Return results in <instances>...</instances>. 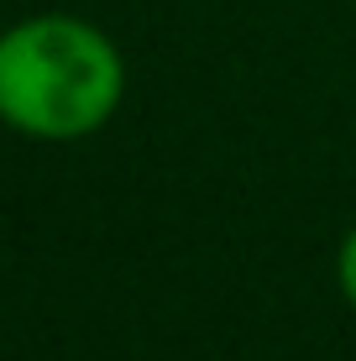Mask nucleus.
<instances>
[{
    "mask_svg": "<svg viewBox=\"0 0 356 361\" xmlns=\"http://www.w3.org/2000/svg\"><path fill=\"white\" fill-rule=\"evenodd\" d=\"M126 58L94 21L32 16L0 32V121L32 142H79L121 110Z\"/></svg>",
    "mask_w": 356,
    "mask_h": 361,
    "instance_id": "obj_1",
    "label": "nucleus"
},
{
    "mask_svg": "<svg viewBox=\"0 0 356 361\" xmlns=\"http://www.w3.org/2000/svg\"><path fill=\"white\" fill-rule=\"evenodd\" d=\"M336 283H340V293H346V304L356 309V226L346 231V241H340V257H336Z\"/></svg>",
    "mask_w": 356,
    "mask_h": 361,
    "instance_id": "obj_2",
    "label": "nucleus"
}]
</instances>
